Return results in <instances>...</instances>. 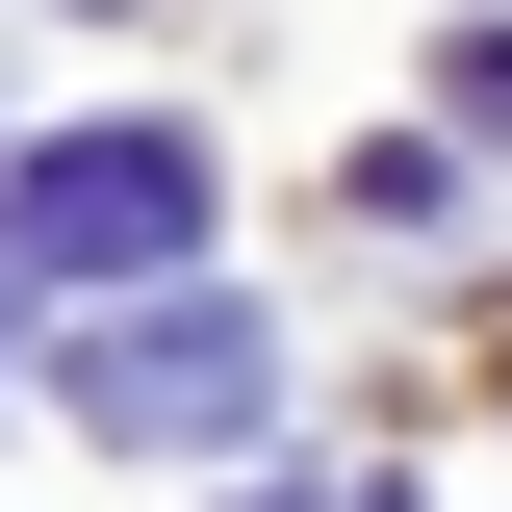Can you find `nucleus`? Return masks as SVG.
Here are the masks:
<instances>
[{
    "instance_id": "f03ea898",
    "label": "nucleus",
    "mask_w": 512,
    "mask_h": 512,
    "mask_svg": "<svg viewBox=\"0 0 512 512\" xmlns=\"http://www.w3.org/2000/svg\"><path fill=\"white\" fill-rule=\"evenodd\" d=\"M256 410H282V333L205 282V308H103L77 333V436H128V461H231Z\"/></svg>"
},
{
    "instance_id": "7ed1b4c3",
    "label": "nucleus",
    "mask_w": 512,
    "mask_h": 512,
    "mask_svg": "<svg viewBox=\"0 0 512 512\" xmlns=\"http://www.w3.org/2000/svg\"><path fill=\"white\" fill-rule=\"evenodd\" d=\"M359 512H436V487H359Z\"/></svg>"
},
{
    "instance_id": "20e7f679",
    "label": "nucleus",
    "mask_w": 512,
    "mask_h": 512,
    "mask_svg": "<svg viewBox=\"0 0 512 512\" xmlns=\"http://www.w3.org/2000/svg\"><path fill=\"white\" fill-rule=\"evenodd\" d=\"M256 512H282V487H256Z\"/></svg>"
},
{
    "instance_id": "f257e3e1",
    "label": "nucleus",
    "mask_w": 512,
    "mask_h": 512,
    "mask_svg": "<svg viewBox=\"0 0 512 512\" xmlns=\"http://www.w3.org/2000/svg\"><path fill=\"white\" fill-rule=\"evenodd\" d=\"M205 256V128H52L0 180V282H154Z\"/></svg>"
}]
</instances>
